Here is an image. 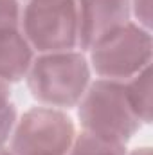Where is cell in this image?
<instances>
[{
	"label": "cell",
	"mask_w": 153,
	"mask_h": 155,
	"mask_svg": "<svg viewBox=\"0 0 153 155\" xmlns=\"http://www.w3.org/2000/svg\"><path fill=\"white\" fill-rule=\"evenodd\" d=\"M90 69L83 54L74 51L47 52L33 60L27 72L31 94L49 107H74L88 88Z\"/></svg>",
	"instance_id": "obj_1"
},
{
	"label": "cell",
	"mask_w": 153,
	"mask_h": 155,
	"mask_svg": "<svg viewBox=\"0 0 153 155\" xmlns=\"http://www.w3.org/2000/svg\"><path fill=\"white\" fill-rule=\"evenodd\" d=\"M79 103L81 124L85 132L94 135L124 144L141 126L126 99L124 85L119 81L97 79L86 88Z\"/></svg>",
	"instance_id": "obj_2"
},
{
	"label": "cell",
	"mask_w": 153,
	"mask_h": 155,
	"mask_svg": "<svg viewBox=\"0 0 153 155\" xmlns=\"http://www.w3.org/2000/svg\"><path fill=\"white\" fill-rule=\"evenodd\" d=\"M153 40L148 29L126 24L90 49L94 71L103 79H130L151 65Z\"/></svg>",
	"instance_id": "obj_3"
},
{
	"label": "cell",
	"mask_w": 153,
	"mask_h": 155,
	"mask_svg": "<svg viewBox=\"0 0 153 155\" xmlns=\"http://www.w3.org/2000/svg\"><path fill=\"white\" fill-rule=\"evenodd\" d=\"M22 24L29 45L43 54L72 51L77 45L76 0L29 2Z\"/></svg>",
	"instance_id": "obj_4"
},
{
	"label": "cell",
	"mask_w": 153,
	"mask_h": 155,
	"mask_svg": "<svg viewBox=\"0 0 153 155\" xmlns=\"http://www.w3.org/2000/svg\"><path fill=\"white\" fill-rule=\"evenodd\" d=\"M13 128L15 155H65L76 137L70 117L49 107L31 108Z\"/></svg>",
	"instance_id": "obj_5"
},
{
	"label": "cell",
	"mask_w": 153,
	"mask_h": 155,
	"mask_svg": "<svg viewBox=\"0 0 153 155\" xmlns=\"http://www.w3.org/2000/svg\"><path fill=\"white\" fill-rule=\"evenodd\" d=\"M77 43L90 51L99 40L130 24V0H76Z\"/></svg>",
	"instance_id": "obj_6"
},
{
	"label": "cell",
	"mask_w": 153,
	"mask_h": 155,
	"mask_svg": "<svg viewBox=\"0 0 153 155\" xmlns=\"http://www.w3.org/2000/svg\"><path fill=\"white\" fill-rule=\"evenodd\" d=\"M33 63V47L16 29L0 31V79L5 83L27 76Z\"/></svg>",
	"instance_id": "obj_7"
},
{
	"label": "cell",
	"mask_w": 153,
	"mask_h": 155,
	"mask_svg": "<svg viewBox=\"0 0 153 155\" xmlns=\"http://www.w3.org/2000/svg\"><path fill=\"white\" fill-rule=\"evenodd\" d=\"M153 79L151 65L142 69L124 85L126 99L141 123H151L153 117Z\"/></svg>",
	"instance_id": "obj_8"
},
{
	"label": "cell",
	"mask_w": 153,
	"mask_h": 155,
	"mask_svg": "<svg viewBox=\"0 0 153 155\" xmlns=\"http://www.w3.org/2000/svg\"><path fill=\"white\" fill-rule=\"evenodd\" d=\"M69 152L70 155H126L122 143L94 135L85 130L74 137Z\"/></svg>",
	"instance_id": "obj_9"
},
{
	"label": "cell",
	"mask_w": 153,
	"mask_h": 155,
	"mask_svg": "<svg viewBox=\"0 0 153 155\" xmlns=\"http://www.w3.org/2000/svg\"><path fill=\"white\" fill-rule=\"evenodd\" d=\"M20 22L18 0H0V31L16 29Z\"/></svg>",
	"instance_id": "obj_10"
},
{
	"label": "cell",
	"mask_w": 153,
	"mask_h": 155,
	"mask_svg": "<svg viewBox=\"0 0 153 155\" xmlns=\"http://www.w3.org/2000/svg\"><path fill=\"white\" fill-rule=\"evenodd\" d=\"M151 2L153 0H130V11L137 18V22H139L137 25H141L148 31L151 27V16H153Z\"/></svg>",
	"instance_id": "obj_11"
},
{
	"label": "cell",
	"mask_w": 153,
	"mask_h": 155,
	"mask_svg": "<svg viewBox=\"0 0 153 155\" xmlns=\"http://www.w3.org/2000/svg\"><path fill=\"white\" fill-rule=\"evenodd\" d=\"M15 117H16V112H15L13 105L0 112V146L7 141V137L15 126Z\"/></svg>",
	"instance_id": "obj_12"
},
{
	"label": "cell",
	"mask_w": 153,
	"mask_h": 155,
	"mask_svg": "<svg viewBox=\"0 0 153 155\" xmlns=\"http://www.w3.org/2000/svg\"><path fill=\"white\" fill-rule=\"evenodd\" d=\"M9 96H11L9 85H7L4 79H0V112L5 110L7 107H11V103H9Z\"/></svg>",
	"instance_id": "obj_13"
},
{
	"label": "cell",
	"mask_w": 153,
	"mask_h": 155,
	"mask_svg": "<svg viewBox=\"0 0 153 155\" xmlns=\"http://www.w3.org/2000/svg\"><path fill=\"white\" fill-rule=\"evenodd\" d=\"M130 155H151V150L150 148H139V150L132 152Z\"/></svg>",
	"instance_id": "obj_14"
},
{
	"label": "cell",
	"mask_w": 153,
	"mask_h": 155,
	"mask_svg": "<svg viewBox=\"0 0 153 155\" xmlns=\"http://www.w3.org/2000/svg\"><path fill=\"white\" fill-rule=\"evenodd\" d=\"M0 155H15V153L9 152V150H2V148H0Z\"/></svg>",
	"instance_id": "obj_15"
},
{
	"label": "cell",
	"mask_w": 153,
	"mask_h": 155,
	"mask_svg": "<svg viewBox=\"0 0 153 155\" xmlns=\"http://www.w3.org/2000/svg\"><path fill=\"white\" fill-rule=\"evenodd\" d=\"M29 2H41V0H29Z\"/></svg>",
	"instance_id": "obj_16"
}]
</instances>
